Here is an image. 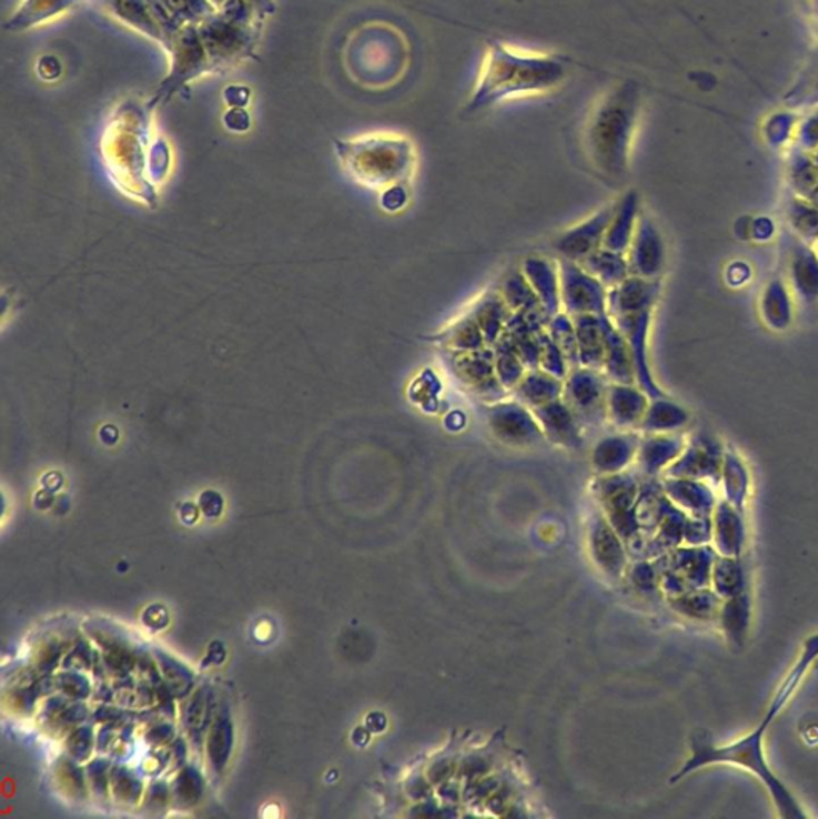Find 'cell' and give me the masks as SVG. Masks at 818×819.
<instances>
[{"mask_svg": "<svg viewBox=\"0 0 818 819\" xmlns=\"http://www.w3.org/2000/svg\"><path fill=\"white\" fill-rule=\"evenodd\" d=\"M624 92H610L597 101L585 127L589 161L600 175L620 181L628 173L629 143L635 127V110L624 103Z\"/></svg>", "mask_w": 818, "mask_h": 819, "instance_id": "6da1fadb", "label": "cell"}, {"mask_svg": "<svg viewBox=\"0 0 818 819\" xmlns=\"http://www.w3.org/2000/svg\"><path fill=\"white\" fill-rule=\"evenodd\" d=\"M772 720L774 717L767 714L766 719L763 720V724L753 734H749L744 739H738L733 745L723 746V748L713 745L711 737H708L705 731H698L693 737V759L684 765L683 770H680L679 775H676L675 779L689 774V771L697 770V768L704 767V765L721 762L737 764L740 767L748 768L753 774L758 775L764 785L769 788L770 796H772L781 817L806 818L801 808L796 803L795 797L781 785L780 779L770 771V768L767 767L766 759H764L763 738Z\"/></svg>", "mask_w": 818, "mask_h": 819, "instance_id": "7a4b0ae2", "label": "cell"}, {"mask_svg": "<svg viewBox=\"0 0 818 819\" xmlns=\"http://www.w3.org/2000/svg\"><path fill=\"white\" fill-rule=\"evenodd\" d=\"M336 151L347 173L372 190L397 186L414 169V150L404 138H362L336 144Z\"/></svg>", "mask_w": 818, "mask_h": 819, "instance_id": "3957f363", "label": "cell"}, {"mask_svg": "<svg viewBox=\"0 0 818 819\" xmlns=\"http://www.w3.org/2000/svg\"><path fill=\"white\" fill-rule=\"evenodd\" d=\"M260 27H244L215 12L198 27L210 71L230 68L252 53Z\"/></svg>", "mask_w": 818, "mask_h": 819, "instance_id": "277c9868", "label": "cell"}, {"mask_svg": "<svg viewBox=\"0 0 818 819\" xmlns=\"http://www.w3.org/2000/svg\"><path fill=\"white\" fill-rule=\"evenodd\" d=\"M609 380L603 370L572 368L564 380L563 401L582 423L583 429L600 427L607 423V391Z\"/></svg>", "mask_w": 818, "mask_h": 819, "instance_id": "5b68a950", "label": "cell"}, {"mask_svg": "<svg viewBox=\"0 0 818 819\" xmlns=\"http://www.w3.org/2000/svg\"><path fill=\"white\" fill-rule=\"evenodd\" d=\"M165 47L172 55V68L169 78L159 87L153 107L155 101L169 100L181 87L210 71L209 57L199 38L198 27L181 28L166 41Z\"/></svg>", "mask_w": 818, "mask_h": 819, "instance_id": "8992f818", "label": "cell"}, {"mask_svg": "<svg viewBox=\"0 0 818 819\" xmlns=\"http://www.w3.org/2000/svg\"><path fill=\"white\" fill-rule=\"evenodd\" d=\"M484 416L492 436L513 447H531L546 441L541 423L531 408L508 397L484 405Z\"/></svg>", "mask_w": 818, "mask_h": 819, "instance_id": "52a82bcc", "label": "cell"}, {"mask_svg": "<svg viewBox=\"0 0 818 819\" xmlns=\"http://www.w3.org/2000/svg\"><path fill=\"white\" fill-rule=\"evenodd\" d=\"M561 282V304L563 313L570 317L577 315H606L607 290L580 264L566 259H557Z\"/></svg>", "mask_w": 818, "mask_h": 819, "instance_id": "ba28073f", "label": "cell"}, {"mask_svg": "<svg viewBox=\"0 0 818 819\" xmlns=\"http://www.w3.org/2000/svg\"><path fill=\"white\" fill-rule=\"evenodd\" d=\"M448 355L452 372L474 397L484 404H494L512 397L509 391L499 383L495 372L494 347L486 346L469 353H448Z\"/></svg>", "mask_w": 818, "mask_h": 819, "instance_id": "9c48e42d", "label": "cell"}, {"mask_svg": "<svg viewBox=\"0 0 818 819\" xmlns=\"http://www.w3.org/2000/svg\"><path fill=\"white\" fill-rule=\"evenodd\" d=\"M615 204L603 206L593 213L589 219L575 224L563 234L557 235L553 242L559 259H566L580 263L586 256L595 253L604 245V235L609 228L612 216H614Z\"/></svg>", "mask_w": 818, "mask_h": 819, "instance_id": "30bf717a", "label": "cell"}, {"mask_svg": "<svg viewBox=\"0 0 818 819\" xmlns=\"http://www.w3.org/2000/svg\"><path fill=\"white\" fill-rule=\"evenodd\" d=\"M615 327L620 330L632 351L633 362H635L636 383L644 393L650 398L664 397L660 387L655 383L653 372H650L649 355H647V338H649L650 322H653V311H644V313L618 315L610 317Z\"/></svg>", "mask_w": 818, "mask_h": 819, "instance_id": "8fae6325", "label": "cell"}, {"mask_svg": "<svg viewBox=\"0 0 818 819\" xmlns=\"http://www.w3.org/2000/svg\"><path fill=\"white\" fill-rule=\"evenodd\" d=\"M626 260H628L629 274L636 277L658 281L664 271L666 260L664 239L654 221L644 213L639 215L638 226H636L632 244L626 252Z\"/></svg>", "mask_w": 818, "mask_h": 819, "instance_id": "7c38bea8", "label": "cell"}, {"mask_svg": "<svg viewBox=\"0 0 818 819\" xmlns=\"http://www.w3.org/2000/svg\"><path fill=\"white\" fill-rule=\"evenodd\" d=\"M147 2L164 32V46L181 28L199 27L202 21L216 12V7L210 0H147Z\"/></svg>", "mask_w": 818, "mask_h": 819, "instance_id": "4fadbf2b", "label": "cell"}, {"mask_svg": "<svg viewBox=\"0 0 818 819\" xmlns=\"http://www.w3.org/2000/svg\"><path fill=\"white\" fill-rule=\"evenodd\" d=\"M649 396L638 384L610 383L607 391V423L618 431L639 429Z\"/></svg>", "mask_w": 818, "mask_h": 819, "instance_id": "5bb4252c", "label": "cell"}, {"mask_svg": "<svg viewBox=\"0 0 818 819\" xmlns=\"http://www.w3.org/2000/svg\"><path fill=\"white\" fill-rule=\"evenodd\" d=\"M658 295H660V281L629 275L622 284L607 292V314L609 317H618V315L653 311Z\"/></svg>", "mask_w": 818, "mask_h": 819, "instance_id": "9a60e30c", "label": "cell"}, {"mask_svg": "<svg viewBox=\"0 0 818 819\" xmlns=\"http://www.w3.org/2000/svg\"><path fill=\"white\" fill-rule=\"evenodd\" d=\"M521 271L526 275L528 284L541 301L546 317H555L563 311L561 304V282L559 267L557 260H549L546 256L532 255L521 263Z\"/></svg>", "mask_w": 818, "mask_h": 819, "instance_id": "2e32d148", "label": "cell"}, {"mask_svg": "<svg viewBox=\"0 0 818 819\" xmlns=\"http://www.w3.org/2000/svg\"><path fill=\"white\" fill-rule=\"evenodd\" d=\"M532 412L537 416L546 441L567 448L580 447L583 444L582 423L563 398H557L552 404L543 405Z\"/></svg>", "mask_w": 818, "mask_h": 819, "instance_id": "e0dca14e", "label": "cell"}, {"mask_svg": "<svg viewBox=\"0 0 818 819\" xmlns=\"http://www.w3.org/2000/svg\"><path fill=\"white\" fill-rule=\"evenodd\" d=\"M604 364L603 373L610 383H636L635 362L620 330L615 327L609 314L603 315Z\"/></svg>", "mask_w": 818, "mask_h": 819, "instance_id": "ac0fdd59", "label": "cell"}, {"mask_svg": "<svg viewBox=\"0 0 818 819\" xmlns=\"http://www.w3.org/2000/svg\"><path fill=\"white\" fill-rule=\"evenodd\" d=\"M639 215L638 194H636V191L626 192L624 198L618 199L617 204H615L614 216H612L609 228H607L606 235H604V249L620 253L628 252L636 226H638Z\"/></svg>", "mask_w": 818, "mask_h": 819, "instance_id": "d6986e66", "label": "cell"}, {"mask_svg": "<svg viewBox=\"0 0 818 819\" xmlns=\"http://www.w3.org/2000/svg\"><path fill=\"white\" fill-rule=\"evenodd\" d=\"M468 313L479 325L488 346H494L502 338L506 324L513 315V311L509 310L508 304L505 303L497 289L488 290L483 296L474 301Z\"/></svg>", "mask_w": 818, "mask_h": 819, "instance_id": "ffe728a7", "label": "cell"}, {"mask_svg": "<svg viewBox=\"0 0 818 819\" xmlns=\"http://www.w3.org/2000/svg\"><path fill=\"white\" fill-rule=\"evenodd\" d=\"M564 380L556 378L542 368L527 370L517 386L512 391V397L531 410L541 408L563 398Z\"/></svg>", "mask_w": 818, "mask_h": 819, "instance_id": "44dd1931", "label": "cell"}, {"mask_svg": "<svg viewBox=\"0 0 818 819\" xmlns=\"http://www.w3.org/2000/svg\"><path fill=\"white\" fill-rule=\"evenodd\" d=\"M638 447L639 437L633 431L610 434L597 442L595 452H593V462L597 469L604 473L622 469L628 465Z\"/></svg>", "mask_w": 818, "mask_h": 819, "instance_id": "7402d4cb", "label": "cell"}, {"mask_svg": "<svg viewBox=\"0 0 818 819\" xmlns=\"http://www.w3.org/2000/svg\"><path fill=\"white\" fill-rule=\"evenodd\" d=\"M428 342L440 344L447 353H469L488 346L479 325L469 313L463 314L443 332L430 336Z\"/></svg>", "mask_w": 818, "mask_h": 819, "instance_id": "603a6c76", "label": "cell"}, {"mask_svg": "<svg viewBox=\"0 0 818 819\" xmlns=\"http://www.w3.org/2000/svg\"><path fill=\"white\" fill-rule=\"evenodd\" d=\"M574 318L577 330L578 361L580 367L603 370L604 332L603 315H577Z\"/></svg>", "mask_w": 818, "mask_h": 819, "instance_id": "cb8c5ba5", "label": "cell"}, {"mask_svg": "<svg viewBox=\"0 0 818 819\" xmlns=\"http://www.w3.org/2000/svg\"><path fill=\"white\" fill-rule=\"evenodd\" d=\"M497 290L513 313L534 315V317H543L548 321L541 301H538L521 267L503 275Z\"/></svg>", "mask_w": 818, "mask_h": 819, "instance_id": "d4e9b609", "label": "cell"}, {"mask_svg": "<svg viewBox=\"0 0 818 819\" xmlns=\"http://www.w3.org/2000/svg\"><path fill=\"white\" fill-rule=\"evenodd\" d=\"M578 264L607 290L617 287L626 277L632 275L629 274L626 253L614 252V250L604 249V246L586 256Z\"/></svg>", "mask_w": 818, "mask_h": 819, "instance_id": "484cf974", "label": "cell"}, {"mask_svg": "<svg viewBox=\"0 0 818 819\" xmlns=\"http://www.w3.org/2000/svg\"><path fill=\"white\" fill-rule=\"evenodd\" d=\"M101 2L129 27L139 29L154 41L165 42L164 32L155 21L147 0H101Z\"/></svg>", "mask_w": 818, "mask_h": 819, "instance_id": "4316f807", "label": "cell"}, {"mask_svg": "<svg viewBox=\"0 0 818 819\" xmlns=\"http://www.w3.org/2000/svg\"><path fill=\"white\" fill-rule=\"evenodd\" d=\"M78 2L79 0H24L10 21H7L6 29L18 31V29L34 27L71 9Z\"/></svg>", "mask_w": 818, "mask_h": 819, "instance_id": "83f0119b", "label": "cell"}, {"mask_svg": "<svg viewBox=\"0 0 818 819\" xmlns=\"http://www.w3.org/2000/svg\"><path fill=\"white\" fill-rule=\"evenodd\" d=\"M686 423V413L664 397L653 398L646 410L639 431L647 434H662L676 429Z\"/></svg>", "mask_w": 818, "mask_h": 819, "instance_id": "f1b7e54d", "label": "cell"}, {"mask_svg": "<svg viewBox=\"0 0 818 819\" xmlns=\"http://www.w3.org/2000/svg\"><path fill=\"white\" fill-rule=\"evenodd\" d=\"M492 347H494L495 372H497L499 383L512 394L517 383L526 375V365L523 364L519 355L514 351L513 344L505 335H502V338Z\"/></svg>", "mask_w": 818, "mask_h": 819, "instance_id": "f546056e", "label": "cell"}, {"mask_svg": "<svg viewBox=\"0 0 818 819\" xmlns=\"http://www.w3.org/2000/svg\"><path fill=\"white\" fill-rule=\"evenodd\" d=\"M546 332L549 333L553 342L566 355L570 370L580 367V361H578L577 330H575L574 318L561 311L555 317L549 318L548 324H546Z\"/></svg>", "mask_w": 818, "mask_h": 819, "instance_id": "4dcf8cb0", "label": "cell"}, {"mask_svg": "<svg viewBox=\"0 0 818 819\" xmlns=\"http://www.w3.org/2000/svg\"><path fill=\"white\" fill-rule=\"evenodd\" d=\"M817 656L818 636L807 640L806 648L805 651H802L801 658H799V661L796 663V666L795 668H792L790 676H788L787 680H785V684L781 685L776 699H774L772 705H770V716L776 717L777 714L780 712L781 708H784L785 706V702H787L788 698L791 697L792 691L798 688L799 683H801L802 677H805L806 670L809 669V666L812 665L814 661H816Z\"/></svg>", "mask_w": 818, "mask_h": 819, "instance_id": "1f68e13d", "label": "cell"}, {"mask_svg": "<svg viewBox=\"0 0 818 819\" xmlns=\"http://www.w3.org/2000/svg\"><path fill=\"white\" fill-rule=\"evenodd\" d=\"M538 368H542L543 372L549 373V375L556 376V378L559 380H566L570 372L569 362H567L566 355H564L563 351H561L559 347H557V344L553 342L552 336L546 332V327L542 332V354L541 365H538Z\"/></svg>", "mask_w": 818, "mask_h": 819, "instance_id": "d6a6232c", "label": "cell"}, {"mask_svg": "<svg viewBox=\"0 0 818 819\" xmlns=\"http://www.w3.org/2000/svg\"><path fill=\"white\" fill-rule=\"evenodd\" d=\"M236 111L231 112V114L228 112L226 119H224L228 129L233 130V132H245L250 125L248 114L241 110V112H239V118H236Z\"/></svg>", "mask_w": 818, "mask_h": 819, "instance_id": "836d02e7", "label": "cell"}, {"mask_svg": "<svg viewBox=\"0 0 818 819\" xmlns=\"http://www.w3.org/2000/svg\"><path fill=\"white\" fill-rule=\"evenodd\" d=\"M119 436H121V434H119L118 426H114V424H104L100 429V438L104 445L118 444Z\"/></svg>", "mask_w": 818, "mask_h": 819, "instance_id": "e575fe53", "label": "cell"}, {"mask_svg": "<svg viewBox=\"0 0 818 819\" xmlns=\"http://www.w3.org/2000/svg\"><path fill=\"white\" fill-rule=\"evenodd\" d=\"M245 2H249L255 9V12L259 13L262 20L266 14L274 12L273 0H245Z\"/></svg>", "mask_w": 818, "mask_h": 819, "instance_id": "d590c367", "label": "cell"}, {"mask_svg": "<svg viewBox=\"0 0 818 819\" xmlns=\"http://www.w3.org/2000/svg\"><path fill=\"white\" fill-rule=\"evenodd\" d=\"M210 2H212L213 6L216 7V9H220V7H222V3L224 2V0H210Z\"/></svg>", "mask_w": 818, "mask_h": 819, "instance_id": "8d00e7d4", "label": "cell"}]
</instances>
